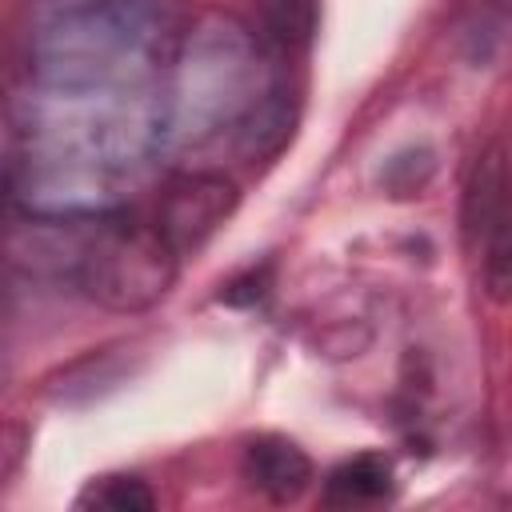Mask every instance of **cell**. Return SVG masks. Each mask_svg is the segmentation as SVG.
<instances>
[{"instance_id":"8","label":"cell","mask_w":512,"mask_h":512,"mask_svg":"<svg viewBox=\"0 0 512 512\" xmlns=\"http://www.w3.org/2000/svg\"><path fill=\"white\" fill-rule=\"evenodd\" d=\"M72 504L76 508H92V512H152L156 508V492L136 472H104V476H92L76 492Z\"/></svg>"},{"instance_id":"3","label":"cell","mask_w":512,"mask_h":512,"mask_svg":"<svg viewBox=\"0 0 512 512\" xmlns=\"http://www.w3.org/2000/svg\"><path fill=\"white\" fill-rule=\"evenodd\" d=\"M240 188L224 172H184L172 176L160 192L156 232L172 244L176 256L204 248L236 212Z\"/></svg>"},{"instance_id":"6","label":"cell","mask_w":512,"mask_h":512,"mask_svg":"<svg viewBox=\"0 0 512 512\" xmlns=\"http://www.w3.org/2000/svg\"><path fill=\"white\" fill-rule=\"evenodd\" d=\"M392 492H396L392 460L384 452H356L332 464L320 488V504L324 508H372V504L392 500Z\"/></svg>"},{"instance_id":"5","label":"cell","mask_w":512,"mask_h":512,"mask_svg":"<svg viewBox=\"0 0 512 512\" xmlns=\"http://www.w3.org/2000/svg\"><path fill=\"white\" fill-rule=\"evenodd\" d=\"M92 224L80 220H24L12 224L4 236V252L12 264L24 272H44V276H68L76 272L80 248L88 240Z\"/></svg>"},{"instance_id":"11","label":"cell","mask_w":512,"mask_h":512,"mask_svg":"<svg viewBox=\"0 0 512 512\" xmlns=\"http://www.w3.org/2000/svg\"><path fill=\"white\" fill-rule=\"evenodd\" d=\"M28 444H32V432L20 420H0V488L20 472Z\"/></svg>"},{"instance_id":"10","label":"cell","mask_w":512,"mask_h":512,"mask_svg":"<svg viewBox=\"0 0 512 512\" xmlns=\"http://www.w3.org/2000/svg\"><path fill=\"white\" fill-rule=\"evenodd\" d=\"M432 152L428 148H408V152H400V156H392L388 160V168H384V188L392 192V196H420V188L432 180Z\"/></svg>"},{"instance_id":"4","label":"cell","mask_w":512,"mask_h":512,"mask_svg":"<svg viewBox=\"0 0 512 512\" xmlns=\"http://www.w3.org/2000/svg\"><path fill=\"white\" fill-rule=\"evenodd\" d=\"M240 476L264 500L292 504V500H300L312 488L316 468H312V456L296 440L276 436V432H264V436H252L244 444V452H240Z\"/></svg>"},{"instance_id":"14","label":"cell","mask_w":512,"mask_h":512,"mask_svg":"<svg viewBox=\"0 0 512 512\" xmlns=\"http://www.w3.org/2000/svg\"><path fill=\"white\" fill-rule=\"evenodd\" d=\"M0 196H4V164H0Z\"/></svg>"},{"instance_id":"13","label":"cell","mask_w":512,"mask_h":512,"mask_svg":"<svg viewBox=\"0 0 512 512\" xmlns=\"http://www.w3.org/2000/svg\"><path fill=\"white\" fill-rule=\"evenodd\" d=\"M8 380H12V368H8V360L0 356V388H8Z\"/></svg>"},{"instance_id":"7","label":"cell","mask_w":512,"mask_h":512,"mask_svg":"<svg viewBox=\"0 0 512 512\" xmlns=\"http://www.w3.org/2000/svg\"><path fill=\"white\" fill-rule=\"evenodd\" d=\"M252 36L276 52V56H296L312 44L316 24H320V0H252L248 8Z\"/></svg>"},{"instance_id":"2","label":"cell","mask_w":512,"mask_h":512,"mask_svg":"<svg viewBox=\"0 0 512 512\" xmlns=\"http://www.w3.org/2000/svg\"><path fill=\"white\" fill-rule=\"evenodd\" d=\"M460 240L480 268V288L488 300L504 304L512 288V252H508V156L504 140H488L468 164L460 188Z\"/></svg>"},{"instance_id":"9","label":"cell","mask_w":512,"mask_h":512,"mask_svg":"<svg viewBox=\"0 0 512 512\" xmlns=\"http://www.w3.org/2000/svg\"><path fill=\"white\" fill-rule=\"evenodd\" d=\"M288 132H292V104L284 100V88H276L240 124V152L252 156V160L272 156L288 140Z\"/></svg>"},{"instance_id":"1","label":"cell","mask_w":512,"mask_h":512,"mask_svg":"<svg viewBox=\"0 0 512 512\" xmlns=\"http://www.w3.org/2000/svg\"><path fill=\"white\" fill-rule=\"evenodd\" d=\"M180 272V256L156 232V224H140L132 216L96 220L80 248L72 284L108 312H148L156 308Z\"/></svg>"},{"instance_id":"12","label":"cell","mask_w":512,"mask_h":512,"mask_svg":"<svg viewBox=\"0 0 512 512\" xmlns=\"http://www.w3.org/2000/svg\"><path fill=\"white\" fill-rule=\"evenodd\" d=\"M268 288H272V268L260 264V268H248L244 276L228 280V284L220 288V300H224V304H236V308H248V304H260V300L268 296Z\"/></svg>"}]
</instances>
